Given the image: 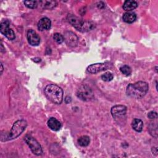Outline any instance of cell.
I'll list each match as a JSON object with an SVG mask.
<instances>
[{"mask_svg":"<svg viewBox=\"0 0 158 158\" xmlns=\"http://www.w3.org/2000/svg\"><path fill=\"white\" fill-rule=\"evenodd\" d=\"M148 84L143 81L129 84L126 89L127 96L135 99H141L145 96L148 91Z\"/></svg>","mask_w":158,"mask_h":158,"instance_id":"6da1fadb","label":"cell"},{"mask_svg":"<svg viewBox=\"0 0 158 158\" xmlns=\"http://www.w3.org/2000/svg\"><path fill=\"white\" fill-rule=\"evenodd\" d=\"M46 98L52 102L60 104L63 100V91L60 87L54 84L48 85L44 89Z\"/></svg>","mask_w":158,"mask_h":158,"instance_id":"7a4b0ae2","label":"cell"},{"mask_svg":"<svg viewBox=\"0 0 158 158\" xmlns=\"http://www.w3.org/2000/svg\"><path fill=\"white\" fill-rule=\"evenodd\" d=\"M67 19L75 28L81 32L88 31L94 27V25L92 22L84 21L72 14H69L67 17Z\"/></svg>","mask_w":158,"mask_h":158,"instance_id":"3957f363","label":"cell"},{"mask_svg":"<svg viewBox=\"0 0 158 158\" xmlns=\"http://www.w3.org/2000/svg\"><path fill=\"white\" fill-rule=\"evenodd\" d=\"M27 126V123L25 120L21 119L16 121L14 123L10 130V131L8 135V137L7 138H8L7 139L9 140L13 139L14 138H17L25 130Z\"/></svg>","mask_w":158,"mask_h":158,"instance_id":"277c9868","label":"cell"},{"mask_svg":"<svg viewBox=\"0 0 158 158\" xmlns=\"http://www.w3.org/2000/svg\"><path fill=\"white\" fill-rule=\"evenodd\" d=\"M24 139L34 154L36 156H40L43 153V150L41 145L33 136L29 135H27L24 137Z\"/></svg>","mask_w":158,"mask_h":158,"instance_id":"5b68a950","label":"cell"},{"mask_svg":"<svg viewBox=\"0 0 158 158\" xmlns=\"http://www.w3.org/2000/svg\"><path fill=\"white\" fill-rule=\"evenodd\" d=\"M77 96L83 101H88L93 99V93L89 86L81 85L77 89Z\"/></svg>","mask_w":158,"mask_h":158,"instance_id":"8992f818","label":"cell"},{"mask_svg":"<svg viewBox=\"0 0 158 158\" xmlns=\"http://www.w3.org/2000/svg\"><path fill=\"white\" fill-rule=\"evenodd\" d=\"M111 114L112 117L116 120L120 122L125 118L127 112V107L123 105H117L112 107Z\"/></svg>","mask_w":158,"mask_h":158,"instance_id":"52a82bcc","label":"cell"},{"mask_svg":"<svg viewBox=\"0 0 158 158\" xmlns=\"http://www.w3.org/2000/svg\"><path fill=\"white\" fill-rule=\"evenodd\" d=\"M0 31L9 40H13L15 38L14 31L9 28V22L8 20H5L1 23Z\"/></svg>","mask_w":158,"mask_h":158,"instance_id":"ba28073f","label":"cell"},{"mask_svg":"<svg viewBox=\"0 0 158 158\" xmlns=\"http://www.w3.org/2000/svg\"><path fill=\"white\" fill-rule=\"evenodd\" d=\"M64 40L68 46L73 48L78 44V38L77 36L70 31H66L64 34Z\"/></svg>","mask_w":158,"mask_h":158,"instance_id":"9c48e42d","label":"cell"},{"mask_svg":"<svg viewBox=\"0 0 158 158\" xmlns=\"http://www.w3.org/2000/svg\"><path fill=\"white\" fill-rule=\"evenodd\" d=\"M109 65L110 64L108 62L93 64L87 67V71L91 73H96L107 70L108 68H109Z\"/></svg>","mask_w":158,"mask_h":158,"instance_id":"30bf717a","label":"cell"},{"mask_svg":"<svg viewBox=\"0 0 158 158\" xmlns=\"http://www.w3.org/2000/svg\"><path fill=\"white\" fill-rule=\"evenodd\" d=\"M27 38L28 43L33 46H38L40 43V38L38 33L33 30H28L27 33Z\"/></svg>","mask_w":158,"mask_h":158,"instance_id":"8fae6325","label":"cell"},{"mask_svg":"<svg viewBox=\"0 0 158 158\" xmlns=\"http://www.w3.org/2000/svg\"><path fill=\"white\" fill-rule=\"evenodd\" d=\"M51 26V22L48 17L41 18L38 23V28L40 31H44L50 29Z\"/></svg>","mask_w":158,"mask_h":158,"instance_id":"7c38bea8","label":"cell"},{"mask_svg":"<svg viewBox=\"0 0 158 158\" xmlns=\"http://www.w3.org/2000/svg\"><path fill=\"white\" fill-rule=\"evenodd\" d=\"M48 126L53 131H58L61 128V123L56 118L51 117L48 121Z\"/></svg>","mask_w":158,"mask_h":158,"instance_id":"4fadbf2b","label":"cell"},{"mask_svg":"<svg viewBox=\"0 0 158 158\" xmlns=\"http://www.w3.org/2000/svg\"><path fill=\"white\" fill-rule=\"evenodd\" d=\"M122 19L125 22L128 23H131L136 20V15L133 12L128 11L123 14Z\"/></svg>","mask_w":158,"mask_h":158,"instance_id":"5bb4252c","label":"cell"},{"mask_svg":"<svg viewBox=\"0 0 158 158\" xmlns=\"http://www.w3.org/2000/svg\"><path fill=\"white\" fill-rule=\"evenodd\" d=\"M138 6V3L132 0H127L124 2L123 5V9L127 11H131Z\"/></svg>","mask_w":158,"mask_h":158,"instance_id":"9a60e30c","label":"cell"},{"mask_svg":"<svg viewBox=\"0 0 158 158\" xmlns=\"http://www.w3.org/2000/svg\"><path fill=\"white\" fill-rule=\"evenodd\" d=\"M131 127L136 131L141 132L143 130V123L141 120L139 118H135L131 122Z\"/></svg>","mask_w":158,"mask_h":158,"instance_id":"2e32d148","label":"cell"},{"mask_svg":"<svg viewBox=\"0 0 158 158\" xmlns=\"http://www.w3.org/2000/svg\"><path fill=\"white\" fill-rule=\"evenodd\" d=\"M40 4L44 7L46 9H52L54 7H55L57 5V2L56 1H47V0H44V1H40Z\"/></svg>","mask_w":158,"mask_h":158,"instance_id":"e0dca14e","label":"cell"},{"mask_svg":"<svg viewBox=\"0 0 158 158\" xmlns=\"http://www.w3.org/2000/svg\"><path fill=\"white\" fill-rule=\"evenodd\" d=\"M89 142H90L89 137L86 135L81 136L78 139V144L82 147L87 146L89 144Z\"/></svg>","mask_w":158,"mask_h":158,"instance_id":"ac0fdd59","label":"cell"},{"mask_svg":"<svg viewBox=\"0 0 158 158\" xmlns=\"http://www.w3.org/2000/svg\"><path fill=\"white\" fill-rule=\"evenodd\" d=\"M120 70L123 74H124L126 76H128L131 73V69L130 66L127 65H124L120 67Z\"/></svg>","mask_w":158,"mask_h":158,"instance_id":"d6986e66","label":"cell"},{"mask_svg":"<svg viewBox=\"0 0 158 158\" xmlns=\"http://www.w3.org/2000/svg\"><path fill=\"white\" fill-rule=\"evenodd\" d=\"M23 3L26 7L30 9H35L38 6L37 1H25Z\"/></svg>","mask_w":158,"mask_h":158,"instance_id":"ffe728a7","label":"cell"},{"mask_svg":"<svg viewBox=\"0 0 158 158\" xmlns=\"http://www.w3.org/2000/svg\"><path fill=\"white\" fill-rule=\"evenodd\" d=\"M114 78V75L111 72H106L101 75V78L103 81H110Z\"/></svg>","mask_w":158,"mask_h":158,"instance_id":"44dd1931","label":"cell"},{"mask_svg":"<svg viewBox=\"0 0 158 158\" xmlns=\"http://www.w3.org/2000/svg\"><path fill=\"white\" fill-rule=\"evenodd\" d=\"M53 39L58 44H61L64 41V36L59 33H56L54 34Z\"/></svg>","mask_w":158,"mask_h":158,"instance_id":"7402d4cb","label":"cell"},{"mask_svg":"<svg viewBox=\"0 0 158 158\" xmlns=\"http://www.w3.org/2000/svg\"><path fill=\"white\" fill-rule=\"evenodd\" d=\"M148 117L150 118V119H156L157 118V114L156 112H153L151 111L150 112H149Z\"/></svg>","mask_w":158,"mask_h":158,"instance_id":"603a6c76","label":"cell"},{"mask_svg":"<svg viewBox=\"0 0 158 158\" xmlns=\"http://www.w3.org/2000/svg\"><path fill=\"white\" fill-rule=\"evenodd\" d=\"M1 52H2V50H3V49H5L3 48L2 44H1Z\"/></svg>","mask_w":158,"mask_h":158,"instance_id":"cb8c5ba5","label":"cell"},{"mask_svg":"<svg viewBox=\"0 0 158 158\" xmlns=\"http://www.w3.org/2000/svg\"><path fill=\"white\" fill-rule=\"evenodd\" d=\"M1 74H2V71H3V67H2V64H1Z\"/></svg>","mask_w":158,"mask_h":158,"instance_id":"d4e9b609","label":"cell"}]
</instances>
